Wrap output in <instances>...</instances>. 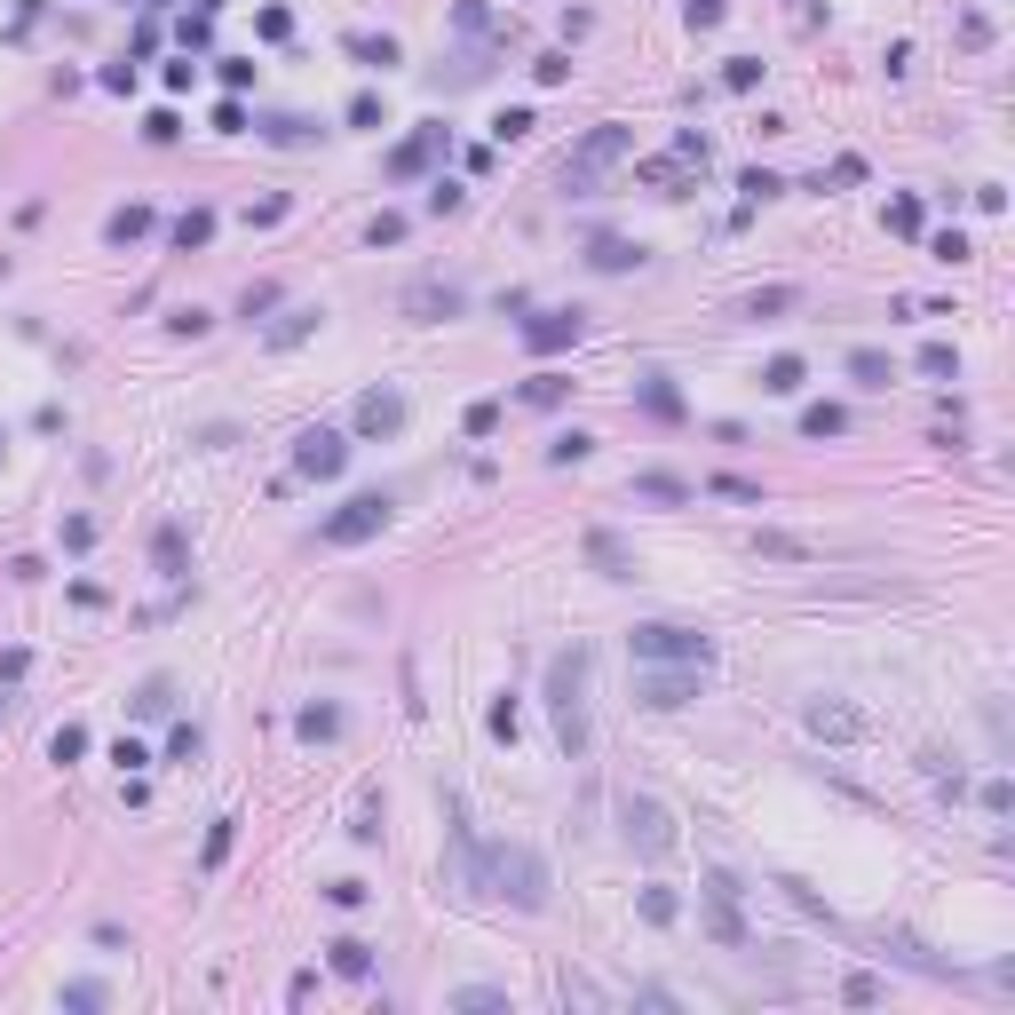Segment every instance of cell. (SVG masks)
Wrapping results in <instances>:
<instances>
[{"label": "cell", "instance_id": "6da1fadb", "mask_svg": "<svg viewBox=\"0 0 1015 1015\" xmlns=\"http://www.w3.org/2000/svg\"><path fill=\"white\" fill-rule=\"evenodd\" d=\"M587 675H595L587 643H571V651L548 659V714H556V738H564L571 762H587V746H595V722H587Z\"/></svg>", "mask_w": 1015, "mask_h": 1015}, {"label": "cell", "instance_id": "7a4b0ae2", "mask_svg": "<svg viewBox=\"0 0 1015 1015\" xmlns=\"http://www.w3.org/2000/svg\"><path fill=\"white\" fill-rule=\"evenodd\" d=\"M476 897H508L516 912H540V904H548V865H540V849H524V841L476 849Z\"/></svg>", "mask_w": 1015, "mask_h": 1015}, {"label": "cell", "instance_id": "3957f363", "mask_svg": "<svg viewBox=\"0 0 1015 1015\" xmlns=\"http://www.w3.org/2000/svg\"><path fill=\"white\" fill-rule=\"evenodd\" d=\"M627 151H635V135H627L619 119H603V127H587V135L564 151V167H556V175H564L571 199H595V191H603V175H611Z\"/></svg>", "mask_w": 1015, "mask_h": 1015}, {"label": "cell", "instance_id": "277c9868", "mask_svg": "<svg viewBox=\"0 0 1015 1015\" xmlns=\"http://www.w3.org/2000/svg\"><path fill=\"white\" fill-rule=\"evenodd\" d=\"M627 659H635V667H714V643H706L698 627H667V619H651V627H635V635H627Z\"/></svg>", "mask_w": 1015, "mask_h": 1015}, {"label": "cell", "instance_id": "5b68a950", "mask_svg": "<svg viewBox=\"0 0 1015 1015\" xmlns=\"http://www.w3.org/2000/svg\"><path fill=\"white\" fill-rule=\"evenodd\" d=\"M389 516H397V500H389V492H357V500H341L334 516H326V532H318V540H326V548H357V540H373Z\"/></svg>", "mask_w": 1015, "mask_h": 1015}, {"label": "cell", "instance_id": "8992f818", "mask_svg": "<svg viewBox=\"0 0 1015 1015\" xmlns=\"http://www.w3.org/2000/svg\"><path fill=\"white\" fill-rule=\"evenodd\" d=\"M619 833H627V849H643V857H675V817H667L651 793H627V801H619Z\"/></svg>", "mask_w": 1015, "mask_h": 1015}, {"label": "cell", "instance_id": "52a82bcc", "mask_svg": "<svg viewBox=\"0 0 1015 1015\" xmlns=\"http://www.w3.org/2000/svg\"><path fill=\"white\" fill-rule=\"evenodd\" d=\"M706 667H635V698L643 706H690Z\"/></svg>", "mask_w": 1015, "mask_h": 1015}, {"label": "cell", "instance_id": "ba28073f", "mask_svg": "<svg viewBox=\"0 0 1015 1015\" xmlns=\"http://www.w3.org/2000/svg\"><path fill=\"white\" fill-rule=\"evenodd\" d=\"M579 334H587V318H579V310H540V318L524 326V349H532V357H556V349H571Z\"/></svg>", "mask_w": 1015, "mask_h": 1015}, {"label": "cell", "instance_id": "9c48e42d", "mask_svg": "<svg viewBox=\"0 0 1015 1015\" xmlns=\"http://www.w3.org/2000/svg\"><path fill=\"white\" fill-rule=\"evenodd\" d=\"M341 460H349V445H341L334 429H302L294 437V468L302 476H341Z\"/></svg>", "mask_w": 1015, "mask_h": 1015}, {"label": "cell", "instance_id": "30bf717a", "mask_svg": "<svg viewBox=\"0 0 1015 1015\" xmlns=\"http://www.w3.org/2000/svg\"><path fill=\"white\" fill-rule=\"evenodd\" d=\"M405 429V397L397 389H365L357 397V437H397Z\"/></svg>", "mask_w": 1015, "mask_h": 1015}, {"label": "cell", "instance_id": "8fae6325", "mask_svg": "<svg viewBox=\"0 0 1015 1015\" xmlns=\"http://www.w3.org/2000/svg\"><path fill=\"white\" fill-rule=\"evenodd\" d=\"M445 151H452V135H445V127H421L405 151H389V175H421V167H429V159H445Z\"/></svg>", "mask_w": 1015, "mask_h": 1015}, {"label": "cell", "instance_id": "7c38bea8", "mask_svg": "<svg viewBox=\"0 0 1015 1015\" xmlns=\"http://www.w3.org/2000/svg\"><path fill=\"white\" fill-rule=\"evenodd\" d=\"M405 318H413V326L460 318V294H452V286H413V294H405Z\"/></svg>", "mask_w": 1015, "mask_h": 1015}, {"label": "cell", "instance_id": "4fadbf2b", "mask_svg": "<svg viewBox=\"0 0 1015 1015\" xmlns=\"http://www.w3.org/2000/svg\"><path fill=\"white\" fill-rule=\"evenodd\" d=\"M587 564L603 571V579H635V556H627L619 532H587Z\"/></svg>", "mask_w": 1015, "mask_h": 1015}, {"label": "cell", "instance_id": "5bb4252c", "mask_svg": "<svg viewBox=\"0 0 1015 1015\" xmlns=\"http://www.w3.org/2000/svg\"><path fill=\"white\" fill-rule=\"evenodd\" d=\"M635 500H651V508H682V500H690V484L667 476V468H643V476H635Z\"/></svg>", "mask_w": 1015, "mask_h": 1015}, {"label": "cell", "instance_id": "9a60e30c", "mask_svg": "<svg viewBox=\"0 0 1015 1015\" xmlns=\"http://www.w3.org/2000/svg\"><path fill=\"white\" fill-rule=\"evenodd\" d=\"M635 405L651 413V421H682V397L667 389V373H651V381H635Z\"/></svg>", "mask_w": 1015, "mask_h": 1015}, {"label": "cell", "instance_id": "2e32d148", "mask_svg": "<svg viewBox=\"0 0 1015 1015\" xmlns=\"http://www.w3.org/2000/svg\"><path fill=\"white\" fill-rule=\"evenodd\" d=\"M341 48H349L357 64H373V72H389V64H397V40H389V32H349Z\"/></svg>", "mask_w": 1015, "mask_h": 1015}, {"label": "cell", "instance_id": "e0dca14e", "mask_svg": "<svg viewBox=\"0 0 1015 1015\" xmlns=\"http://www.w3.org/2000/svg\"><path fill=\"white\" fill-rule=\"evenodd\" d=\"M587 262L619 278V270H635V262H643V246H635V238H595V246H587Z\"/></svg>", "mask_w": 1015, "mask_h": 1015}, {"label": "cell", "instance_id": "ac0fdd59", "mask_svg": "<svg viewBox=\"0 0 1015 1015\" xmlns=\"http://www.w3.org/2000/svg\"><path fill=\"white\" fill-rule=\"evenodd\" d=\"M849 373H857L865 389H889V381H897V365H889L881 349H849Z\"/></svg>", "mask_w": 1015, "mask_h": 1015}, {"label": "cell", "instance_id": "d6986e66", "mask_svg": "<svg viewBox=\"0 0 1015 1015\" xmlns=\"http://www.w3.org/2000/svg\"><path fill=\"white\" fill-rule=\"evenodd\" d=\"M635 175H643L651 191H667V199H682V159H675V151H667V159H643Z\"/></svg>", "mask_w": 1015, "mask_h": 1015}, {"label": "cell", "instance_id": "ffe728a7", "mask_svg": "<svg viewBox=\"0 0 1015 1015\" xmlns=\"http://www.w3.org/2000/svg\"><path fill=\"white\" fill-rule=\"evenodd\" d=\"M809 730L817 738H857V714L849 706H809Z\"/></svg>", "mask_w": 1015, "mask_h": 1015}, {"label": "cell", "instance_id": "44dd1931", "mask_svg": "<svg viewBox=\"0 0 1015 1015\" xmlns=\"http://www.w3.org/2000/svg\"><path fill=\"white\" fill-rule=\"evenodd\" d=\"M326 952H334V968H341V976H365V968H373V944H357V936H334Z\"/></svg>", "mask_w": 1015, "mask_h": 1015}, {"label": "cell", "instance_id": "7402d4cb", "mask_svg": "<svg viewBox=\"0 0 1015 1015\" xmlns=\"http://www.w3.org/2000/svg\"><path fill=\"white\" fill-rule=\"evenodd\" d=\"M207 238H215V215H207V207L175 215V246H183V254H191V246H207Z\"/></svg>", "mask_w": 1015, "mask_h": 1015}, {"label": "cell", "instance_id": "603a6c76", "mask_svg": "<svg viewBox=\"0 0 1015 1015\" xmlns=\"http://www.w3.org/2000/svg\"><path fill=\"white\" fill-rule=\"evenodd\" d=\"M762 389H770V397H793V389H801V357H770V365H762Z\"/></svg>", "mask_w": 1015, "mask_h": 1015}, {"label": "cell", "instance_id": "cb8c5ba5", "mask_svg": "<svg viewBox=\"0 0 1015 1015\" xmlns=\"http://www.w3.org/2000/svg\"><path fill=\"white\" fill-rule=\"evenodd\" d=\"M920 373H928V381H952V373H960L952 341H928V349H920Z\"/></svg>", "mask_w": 1015, "mask_h": 1015}, {"label": "cell", "instance_id": "d4e9b609", "mask_svg": "<svg viewBox=\"0 0 1015 1015\" xmlns=\"http://www.w3.org/2000/svg\"><path fill=\"white\" fill-rule=\"evenodd\" d=\"M841 429H849L841 405H809V413H801V437H841Z\"/></svg>", "mask_w": 1015, "mask_h": 1015}, {"label": "cell", "instance_id": "484cf974", "mask_svg": "<svg viewBox=\"0 0 1015 1015\" xmlns=\"http://www.w3.org/2000/svg\"><path fill=\"white\" fill-rule=\"evenodd\" d=\"M310 326H318V310H286V318L270 326V349H286V341H302V334H310Z\"/></svg>", "mask_w": 1015, "mask_h": 1015}, {"label": "cell", "instance_id": "4316f807", "mask_svg": "<svg viewBox=\"0 0 1015 1015\" xmlns=\"http://www.w3.org/2000/svg\"><path fill=\"white\" fill-rule=\"evenodd\" d=\"M167 706H175V690H167V682H143V690H135V714H143V722H159Z\"/></svg>", "mask_w": 1015, "mask_h": 1015}, {"label": "cell", "instance_id": "83f0119b", "mask_svg": "<svg viewBox=\"0 0 1015 1015\" xmlns=\"http://www.w3.org/2000/svg\"><path fill=\"white\" fill-rule=\"evenodd\" d=\"M778 310H793V286H762V294L746 302V318H778Z\"/></svg>", "mask_w": 1015, "mask_h": 1015}, {"label": "cell", "instance_id": "f1b7e54d", "mask_svg": "<svg viewBox=\"0 0 1015 1015\" xmlns=\"http://www.w3.org/2000/svg\"><path fill=\"white\" fill-rule=\"evenodd\" d=\"M754 548H762V556H778V564H801V556H809V548H801V540H793V532H762V540H754Z\"/></svg>", "mask_w": 1015, "mask_h": 1015}, {"label": "cell", "instance_id": "f546056e", "mask_svg": "<svg viewBox=\"0 0 1015 1015\" xmlns=\"http://www.w3.org/2000/svg\"><path fill=\"white\" fill-rule=\"evenodd\" d=\"M143 230H151V207H119V215H112V238H119V246H127V238H143Z\"/></svg>", "mask_w": 1015, "mask_h": 1015}, {"label": "cell", "instance_id": "4dcf8cb0", "mask_svg": "<svg viewBox=\"0 0 1015 1015\" xmlns=\"http://www.w3.org/2000/svg\"><path fill=\"white\" fill-rule=\"evenodd\" d=\"M48 754H56V762H80V754H88V730H80V722H64V730H56V746H48Z\"/></svg>", "mask_w": 1015, "mask_h": 1015}, {"label": "cell", "instance_id": "1f68e13d", "mask_svg": "<svg viewBox=\"0 0 1015 1015\" xmlns=\"http://www.w3.org/2000/svg\"><path fill=\"white\" fill-rule=\"evenodd\" d=\"M564 389H571V381H556V373H540V381H524V405H564Z\"/></svg>", "mask_w": 1015, "mask_h": 1015}, {"label": "cell", "instance_id": "d6a6232c", "mask_svg": "<svg viewBox=\"0 0 1015 1015\" xmlns=\"http://www.w3.org/2000/svg\"><path fill=\"white\" fill-rule=\"evenodd\" d=\"M587 452H595V437H579V429H571V437H556V445H548V460H556V468H571V460H587Z\"/></svg>", "mask_w": 1015, "mask_h": 1015}, {"label": "cell", "instance_id": "836d02e7", "mask_svg": "<svg viewBox=\"0 0 1015 1015\" xmlns=\"http://www.w3.org/2000/svg\"><path fill=\"white\" fill-rule=\"evenodd\" d=\"M302 738H341V714L334 706H310V714H302Z\"/></svg>", "mask_w": 1015, "mask_h": 1015}, {"label": "cell", "instance_id": "e575fe53", "mask_svg": "<svg viewBox=\"0 0 1015 1015\" xmlns=\"http://www.w3.org/2000/svg\"><path fill=\"white\" fill-rule=\"evenodd\" d=\"M230 841H238V817H215V833H207V865H223Z\"/></svg>", "mask_w": 1015, "mask_h": 1015}, {"label": "cell", "instance_id": "d590c367", "mask_svg": "<svg viewBox=\"0 0 1015 1015\" xmlns=\"http://www.w3.org/2000/svg\"><path fill=\"white\" fill-rule=\"evenodd\" d=\"M754 80H762V64H754V56H730V72H722V88H738V96H746Z\"/></svg>", "mask_w": 1015, "mask_h": 1015}, {"label": "cell", "instance_id": "8d00e7d4", "mask_svg": "<svg viewBox=\"0 0 1015 1015\" xmlns=\"http://www.w3.org/2000/svg\"><path fill=\"white\" fill-rule=\"evenodd\" d=\"M738 191H746V199H778V191H786V183H778V175H770V167H746V183H738Z\"/></svg>", "mask_w": 1015, "mask_h": 1015}, {"label": "cell", "instance_id": "74e56055", "mask_svg": "<svg viewBox=\"0 0 1015 1015\" xmlns=\"http://www.w3.org/2000/svg\"><path fill=\"white\" fill-rule=\"evenodd\" d=\"M492 429H500V405L476 397V405H468V437H492Z\"/></svg>", "mask_w": 1015, "mask_h": 1015}, {"label": "cell", "instance_id": "f35d334b", "mask_svg": "<svg viewBox=\"0 0 1015 1015\" xmlns=\"http://www.w3.org/2000/svg\"><path fill=\"white\" fill-rule=\"evenodd\" d=\"M532 80H540V88H564V80H571V56H540V64H532Z\"/></svg>", "mask_w": 1015, "mask_h": 1015}, {"label": "cell", "instance_id": "ab89813d", "mask_svg": "<svg viewBox=\"0 0 1015 1015\" xmlns=\"http://www.w3.org/2000/svg\"><path fill=\"white\" fill-rule=\"evenodd\" d=\"M532 127H540L532 112H500V119H492V135H500V143H516V135H532Z\"/></svg>", "mask_w": 1015, "mask_h": 1015}, {"label": "cell", "instance_id": "60d3db41", "mask_svg": "<svg viewBox=\"0 0 1015 1015\" xmlns=\"http://www.w3.org/2000/svg\"><path fill=\"white\" fill-rule=\"evenodd\" d=\"M643 920L667 928V920H675V897H667V889H643Z\"/></svg>", "mask_w": 1015, "mask_h": 1015}, {"label": "cell", "instance_id": "b9f144b4", "mask_svg": "<svg viewBox=\"0 0 1015 1015\" xmlns=\"http://www.w3.org/2000/svg\"><path fill=\"white\" fill-rule=\"evenodd\" d=\"M889 230H904V238H920V199H897V207H889Z\"/></svg>", "mask_w": 1015, "mask_h": 1015}, {"label": "cell", "instance_id": "7bdbcfd3", "mask_svg": "<svg viewBox=\"0 0 1015 1015\" xmlns=\"http://www.w3.org/2000/svg\"><path fill=\"white\" fill-rule=\"evenodd\" d=\"M452 24H460V32H484V24H492V8H484V0H460V8H452Z\"/></svg>", "mask_w": 1015, "mask_h": 1015}, {"label": "cell", "instance_id": "ee69618b", "mask_svg": "<svg viewBox=\"0 0 1015 1015\" xmlns=\"http://www.w3.org/2000/svg\"><path fill=\"white\" fill-rule=\"evenodd\" d=\"M928 254H936V262H968V238H960V230H936V246H928Z\"/></svg>", "mask_w": 1015, "mask_h": 1015}, {"label": "cell", "instance_id": "f6af8a7d", "mask_svg": "<svg viewBox=\"0 0 1015 1015\" xmlns=\"http://www.w3.org/2000/svg\"><path fill=\"white\" fill-rule=\"evenodd\" d=\"M722 8H730V0H682V16H690L698 32H706V24H722Z\"/></svg>", "mask_w": 1015, "mask_h": 1015}, {"label": "cell", "instance_id": "bcb514c9", "mask_svg": "<svg viewBox=\"0 0 1015 1015\" xmlns=\"http://www.w3.org/2000/svg\"><path fill=\"white\" fill-rule=\"evenodd\" d=\"M675 159H682V167H690V159L706 167V135H698V127H682V135H675Z\"/></svg>", "mask_w": 1015, "mask_h": 1015}, {"label": "cell", "instance_id": "7dc6e473", "mask_svg": "<svg viewBox=\"0 0 1015 1015\" xmlns=\"http://www.w3.org/2000/svg\"><path fill=\"white\" fill-rule=\"evenodd\" d=\"M254 24H262V40H286V32H294V16H286V8H262Z\"/></svg>", "mask_w": 1015, "mask_h": 1015}, {"label": "cell", "instance_id": "c3c4849f", "mask_svg": "<svg viewBox=\"0 0 1015 1015\" xmlns=\"http://www.w3.org/2000/svg\"><path fill=\"white\" fill-rule=\"evenodd\" d=\"M270 143H310V119H270Z\"/></svg>", "mask_w": 1015, "mask_h": 1015}, {"label": "cell", "instance_id": "681fc988", "mask_svg": "<svg viewBox=\"0 0 1015 1015\" xmlns=\"http://www.w3.org/2000/svg\"><path fill=\"white\" fill-rule=\"evenodd\" d=\"M167 754H175V762H191V754H199V730H191V722H175V738H167Z\"/></svg>", "mask_w": 1015, "mask_h": 1015}, {"label": "cell", "instance_id": "f907efd6", "mask_svg": "<svg viewBox=\"0 0 1015 1015\" xmlns=\"http://www.w3.org/2000/svg\"><path fill=\"white\" fill-rule=\"evenodd\" d=\"M64 1008H104V984H64Z\"/></svg>", "mask_w": 1015, "mask_h": 1015}, {"label": "cell", "instance_id": "816d5d0a", "mask_svg": "<svg viewBox=\"0 0 1015 1015\" xmlns=\"http://www.w3.org/2000/svg\"><path fill=\"white\" fill-rule=\"evenodd\" d=\"M460 1008H508V992H492V984H468V992H460Z\"/></svg>", "mask_w": 1015, "mask_h": 1015}, {"label": "cell", "instance_id": "f5cc1de1", "mask_svg": "<svg viewBox=\"0 0 1015 1015\" xmlns=\"http://www.w3.org/2000/svg\"><path fill=\"white\" fill-rule=\"evenodd\" d=\"M159 564H167V571H183V532H175V524L159 532Z\"/></svg>", "mask_w": 1015, "mask_h": 1015}, {"label": "cell", "instance_id": "db71d44e", "mask_svg": "<svg viewBox=\"0 0 1015 1015\" xmlns=\"http://www.w3.org/2000/svg\"><path fill=\"white\" fill-rule=\"evenodd\" d=\"M349 127H381V96H357L349 104Z\"/></svg>", "mask_w": 1015, "mask_h": 1015}]
</instances>
